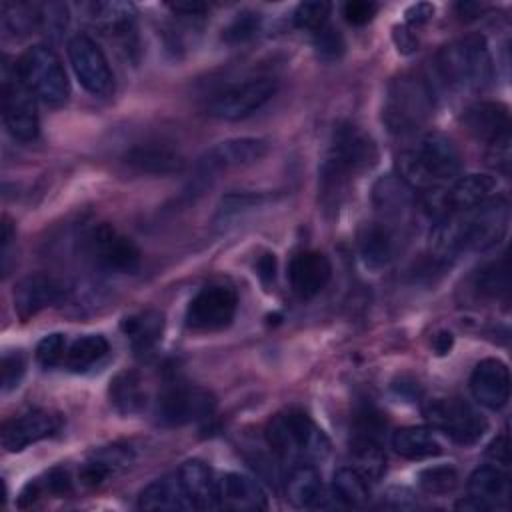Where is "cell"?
Listing matches in <instances>:
<instances>
[{"label": "cell", "mask_w": 512, "mask_h": 512, "mask_svg": "<svg viewBox=\"0 0 512 512\" xmlns=\"http://www.w3.org/2000/svg\"><path fill=\"white\" fill-rule=\"evenodd\" d=\"M396 166L398 176L412 190L432 192L442 184L456 180L462 170V154L446 134L428 132L414 148L398 154Z\"/></svg>", "instance_id": "1"}, {"label": "cell", "mask_w": 512, "mask_h": 512, "mask_svg": "<svg viewBox=\"0 0 512 512\" xmlns=\"http://www.w3.org/2000/svg\"><path fill=\"white\" fill-rule=\"evenodd\" d=\"M436 66L442 80L458 92H482L492 80V56L480 34H470L442 46Z\"/></svg>", "instance_id": "2"}, {"label": "cell", "mask_w": 512, "mask_h": 512, "mask_svg": "<svg viewBox=\"0 0 512 512\" xmlns=\"http://www.w3.org/2000/svg\"><path fill=\"white\" fill-rule=\"evenodd\" d=\"M266 442L278 458L296 464L324 460L330 452L328 436L300 410L276 414L266 426Z\"/></svg>", "instance_id": "3"}, {"label": "cell", "mask_w": 512, "mask_h": 512, "mask_svg": "<svg viewBox=\"0 0 512 512\" xmlns=\"http://www.w3.org/2000/svg\"><path fill=\"white\" fill-rule=\"evenodd\" d=\"M434 112V92L428 80L416 72H404L390 80L382 104V122L394 134L422 128Z\"/></svg>", "instance_id": "4"}, {"label": "cell", "mask_w": 512, "mask_h": 512, "mask_svg": "<svg viewBox=\"0 0 512 512\" xmlns=\"http://www.w3.org/2000/svg\"><path fill=\"white\" fill-rule=\"evenodd\" d=\"M20 80L34 96L46 104H62L70 94V82L58 54L46 46L36 44L26 48L14 62Z\"/></svg>", "instance_id": "5"}, {"label": "cell", "mask_w": 512, "mask_h": 512, "mask_svg": "<svg viewBox=\"0 0 512 512\" xmlns=\"http://www.w3.org/2000/svg\"><path fill=\"white\" fill-rule=\"evenodd\" d=\"M0 100H2V118L6 130L20 142H32L38 136V112L36 96L20 80L16 66L4 60L0 76Z\"/></svg>", "instance_id": "6"}, {"label": "cell", "mask_w": 512, "mask_h": 512, "mask_svg": "<svg viewBox=\"0 0 512 512\" xmlns=\"http://www.w3.org/2000/svg\"><path fill=\"white\" fill-rule=\"evenodd\" d=\"M276 90L278 82L270 76L246 78L216 92L208 100L206 112L220 120H242L258 112L266 102H270Z\"/></svg>", "instance_id": "7"}, {"label": "cell", "mask_w": 512, "mask_h": 512, "mask_svg": "<svg viewBox=\"0 0 512 512\" xmlns=\"http://www.w3.org/2000/svg\"><path fill=\"white\" fill-rule=\"evenodd\" d=\"M424 416L434 430L458 444H476L486 428V418L462 398H434L424 406Z\"/></svg>", "instance_id": "8"}, {"label": "cell", "mask_w": 512, "mask_h": 512, "mask_svg": "<svg viewBox=\"0 0 512 512\" xmlns=\"http://www.w3.org/2000/svg\"><path fill=\"white\" fill-rule=\"evenodd\" d=\"M214 408L216 398L206 388L174 384L158 396L154 416L162 426H184L210 418Z\"/></svg>", "instance_id": "9"}, {"label": "cell", "mask_w": 512, "mask_h": 512, "mask_svg": "<svg viewBox=\"0 0 512 512\" xmlns=\"http://www.w3.org/2000/svg\"><path fill=\"white\" fill-rule=\"evenodd\" d=\"M88 254L102 270L114 274H134L142 264L138 246L108 222L94 226L88 234Z\"/></svg>", "instance_id": "10"}, {"label": "cell", "mask_w": 512, "mask_h": 512, "mask_svg": "<svg viewBox=\"0 0 512 512\" xmlns=\"http://www.w3.org/2000/svg\"><path fill=\"white\" fill-rule=\"evenodd\" d=\"M238 310V294L226 284H208L198 290L186 308V326L200 332L226 328Z\"/></svg>", "instance_id": "11"}, {"label": "cell", "mask_w": 512, "mask_h": 512, "mask_svg": "<svg viewBox=\"0 0 512 512\" xmlns=\"http://www.w3.org/2000/svg\"><path fill=\"white\" fill-rule=\"evenodd\" d=\"M68 58L72 70L86 92L92 96H110L114 92V74L100 46L86 34L68 40Z\"/></svg>", "instance_id": "12"}, {"label": "cell", "mask_w": 512, "mask_h": 512, "mask_svg": "<svg viewBox=\"0 0 512 512\" xmlns=\"http://www.w3.org/2000/svg\"><path fill=\"white\" fill-rule=\"evenodd\" d=\"M268 142L264 138L242 136L228 138L216 146H212L198 162L196 182L206 184L208 178L236 168H246L260 162L268 154Z\"/></svg>", "instance_id": "13"}, {"label": "cell", "mask_w": 512, "mask_h": 512, "mask_svg": "<svg viewBox=\"0 0 512 512\" xmlns=\"http://www.w3.org/2000/svg\"><path fill=\"white\" fill-rule=\"evenodd\" d=\"M376 160H378L376 142L360 126L352 122H340L334 128L330 156L326 162H330L334 168L350 176V174L372 168Z\"/></svg>", "instance_id": "14"}, {"label": "cell", "mask_w": 512, "mask_h": 512, "mask_svg": "<svg viewBox=\"0 0 512 512\" xmlns=\"http://www.w3.org/2000/svg\"><path fill=\"white\" fill-rule=\"evenodd\" d=\"M62 426V416L50 410H30L2 424L0 442L6 452H22L30 444L54 436Z\"/></svg>", "instance_id": "15"}, {"label": "cell", "mask_w": 512, "mask_h": 512, "mask_svg": "<svg viewBox=\"0 0 512 512\" xmlns=\"http://www.w3.org/2000/svg\"><path fill=\"white\" fill-rule=\"evenodd\" d=\"M468 496L456 506L464 510L504 508L510 498V480L498 466H480L468 478Z\"/></svg>", "instance_id": "16"}, {"label": "cell", "mask_w": 512, "mask_h": 512, "mask_svg": "<svg viewBox=\"0 0 512 512\" xmlns=\"http://www.w3.org/2000/svg\"><path fill=\"white\" fill-rule=\"evenodd\" d=\"M470 390L478 404L488 410H500L510 398V372L498 358H486L476 364L470 376Z\"/></svg>", "instance_id": "17"}, {"label": "cell", "mask_w": 512, "mask_h": 512, "mask_svg": "<svg viewBox=\"0 0 512 512\" xmlns=\"http://www.w3.org/2000/svg\"><path fill=\"white\" fill-rule=\"evenodd\" d=\"M64 296V286L60 280H56L50 274H30L24 276L16 286H14V312L18 314L20 320H28L42 312L44 308L56 304Z\"/></svg>", "instance_id": "18"}, {"label": "cell", "mask_w": 512, "mask_h": 512, "mask_svg": "<svg viewBox=\"0 0 512 512\" xmlns=\"http://www.w3.org/2000/svg\"><path fill=\"white\" fill-rule=\"evenodd\" d=\"M330 276H332V264L318 250L298 252L288 266L290 286L302 300H310L318 296L330 282Z\"/></svg>", "instance_id": "19"}, {"label": "cell", "mask_w": 512, "mask_h": 512, "mask_svg": "<svg viewBox=\"0 0 512 512\" xmlns=\"http://www.w3.org/2000/svg\"><path fill=\"white\" fill-rule=\"evenodd\" d=\"M132 450L126 446H104L94 450L86 462L80 466V482L88 488H100L106 482L114 480L132 464Z\"/></svg>", "instance_id": "20"}, {"label": "cell", "mask_w": 512, "mask_h": 512, "mask_svg": "<svg viewBox=\"0 0 512 512\" xmlns=\"http://www.w3.org/2000/svg\"><path fill=\"white\" fill-rule=\"evenodd\" d=\"M218 502L222 508L238 512H258L268 508V500L260 484L240 472H228L218 480Z\"/></svg>", "instance_id": "21"}, {"label": "cell", "mask_w": 512, "mask_h": 512, "mask_svg": "<svg viewBox=\"0 0 512 512\" xmlns=\"http://www.w3.org/2000/svg\"><path fill=\"white\" fill-rule=\"evenodd\" d=\"M496 180L488 174H464L442 192V208L446 212L472 210L494 196Z\"/></svg>", "instance_id": "22"}, {"label": "cell", "mask_w": 512, "mask_h": 512, "mask_svg": "<svg viewBox=\"0 0 512 512\" xmlns=\"http://www.w3.org/2000/svg\"><path fill=\"white\" fill-rule=\"evenodd\" d=\"M358 252L366 268L382 270L396 254L394 228L382 220L366 222L358 234Z\"/></svg>", "instance_id": "23"}, {"label": "cell", "mask_w": 512, "mask_h": 512, "mask_svg": "<svg viewBox=\"0 0 512 512\" xmlns=\"http://www.w3.org/2000/svg\"><path fill=\"white\" fill-rule=\"evenodd\" d=\"M412 188L398 176L386 174L376 180L372 188V204L380 214V220L390 224L402 220L412 206Z\"/></svg>", "instance_id": "24"}, {"label": "cell", "mask_w": 512, "mask_h": 512, "mask_svg": "<svg viewBox=\"0 0 512 512\" xmlns=\"http://www.w3.org/2000/svg\"><path fill=\"white\" fill-rule=\"evenodd\" d=\"M464 128L480 142L492 144L502 134L510 132L508 108L500 102H476L462 116Z\"/></svg>", "instance_id": "25"}, {"label": "cell", "mask_w": 512, "mask_h": 512, "mask_svg": "<svg viewBox=\"0 0 512 512\" xmlns=\"http://www.w3.org/2000/svg\"><path fill=\"white\" fill-rule=\"evenodd\" d=\"M124 162L138 172L146 174H174L184 168V156L162 142H146V144H136L124 154Z\"/></svg>", "instance_id": "26"}, {"label": "cell", "mask_w": 512, "mask_h": 512, "mask_svg": "<svg viewBox=\"0 0 512 512\" xmlns=\"http://www.w3.org/2000/svg\"><path fill=\"white\" fill-rule=\"evenodd\" d=\"M178 478L182 482V488L186 496L190 498L192 506L198 510H210L218 508V482L214 480V474L208 464L202 460H186L180 470Z\"/></svg>", "instance_id": "27"}, {"label": "cell", "mask_w": 512, "mask_h": 512, "mask_svg": "<svg viewBox=\"0 0 512 512\" xmlns=\"http://www.w3.org/2000/svg\"><path fill=\"white\" fill-rule=\"evenodd\" d=\"M286 500L296 508H314L324 498V484L320 472L308 464H296L284 480Z\"/></svg>", "instance_id": "28"}, {"label": "cell", "mask_w": 512, "mask_h": 512, "mask_svg": "<svg viewBox=\"0 0 512 512\" xmlns=\"http://www.w3.org/2000/svg\"><path fill=\"white\" fill-rule=\"evenodd\" d=\"M164 330V316L158 310H142L122 320V332L138 356H150Z\"/></svg>", "instance_id": "29"}, {"label": "cell", "mask_w": 512, "mask_h": 512, "mask_svg": "<svg viewBox=\"0 0 512 512\" xmlns=\"http://www.w3.org/2000/svg\"><path fill=\"white\" fill-rule=\"evenodd\" d=\"M140 510H192L178 474L162 476L150 482L138 496Z\"/></svg>", "instance_id": "30"}, {"label": "cell", "mask_w": 512, "mask_h": 512, "mask_svg": "<svg viewBox=\"0 0 512 512\" xmlns=\"http://www.w3.org/2000/svg\"><path fill=\"white\" fill-rule=\"evenodd\" d=\"M90 22L110 36H126L134 28L136 8L132 2H94L88 6Z\"/></svg>", "instance_id": "31"}, {"label": "cell", "mask_w": 512, "mask_h": 512, "mask_svg": "<svg viewBox=\"0 0 512 512\" xmlns=\"http://www.w3.org/2000/svg\"><path fill=\"white\" fill-rule=\"evenodd\" d=\"M392 448L396 454L408 460H422L442 452V446L434 434V428L404 426L392 434Z\"/></svg>", "instance_id": "32"}, {"label": "cell", "mask_w": 512, "mask_h": 512, "mask_svg": "<svg viewBox=\"0 0 512 512\" xmlns=\"http://www.w3.org/2000/svg\"><path fill=\"white\" fill-rule=\"evenodd\" d=\"M108 396L112 406L120 414H136L146 404V392H144L142 380L132 370H124L110 380Z\"/></svg>", "instance_id": "33"}, {"label": "cell", "mask_w": 512, "mask_h": 512, "mask_svg": "<svg viewBox=\"0 0 512 512\" xmlns=\"http://www.w3.org/2000/svg\"><path fill=\"white\" fill-rule=\"evenodd\" d=\"M368 478L360 474L354 466L338 468L332 476V492L338 502L350 508H362L370 502V486Z\"/></svg>", "instance_id": "34"}, {"label": "cell", "mask_w": 512, "mask_h": 512, "mask_svg": "<svg viewBox=\"0 0 512 512\" xmlns=\"http://www.w3.org/2000/svg\"><path fill=\"white\" fill-rule=\"evenodd\" d=\"M108 340L100 334H86L68 344L64 354V366L72 372H84L108 354Z\"/></svg>", "instance_id": "35"}, {"label": "cell", "mask_w": 512, "mask_h": 512, "mask_svg": "<svg viewBox=\"0 0 512 512\" xmlns=\"http://www.w3.org/2000/svg\"><path fill=\"white\" fill-rule=\"evenodd\" d=\"M350 454L354 468L368 480H378L386 470V454L380 440L368 436H354L350 440Z\"/></svg>", "instance_id": "36"}, {"label": "cell", "mask_w": 512, "mask_h": 512, "mask_svg": "<svg viewBox=\"0 0 512 512\" xmlns=\"http://www.w3.org/2000/svg\"><path fill=\"white\" fill-rule=\"evenodd\" d=\"M2 20H4V26L12 34H28L34 28H40L38 6H34V4L4 2L2 4Z\"/></svg>", "instance_id": "37"}, {"label": "cell", "mask_w": 512, "mask_h": 512, "mask_svg": "<svg viewBox=\"0 0 512 512\" xmlns=\"http://www.w3.org/2000/svg\"><path fill=\"white\" fill-rule=\"evenodd\" d=\"M476 290L482 296L498 298L508 290V268H506V258H500L498 262H490L482 266L476 274Z\"/></svg>", "instance_id": "38"}, {"label": "cell", "mask_w": 512, "mask_h": 512, "mask_svg": "<svg viewBox=\"0 0 512 512\" xmlns=\"http://www.w3.org/2000/svg\"><path fill=\"white\" fill-rule=\"evenodd\" d=\"M418 482L428 494H446L456 488L458 474L452 466H430L418 474Z\"/></svg>", "instance_id": "39"}, {"label": "cell", "mask_w": 512, "mask_h": 512, "mask_svg": "<svg viewBox=\"0 0 512 512\" xmlns=\"http://www.w3.org/2000/svg\"><path fill=\"white\" fill-rule=\"evenodd\" d=\"M332 6L328 2L322 0H314V2H302L296 6L294 12V24L302 30H310V32H318L326 26L328 16H330Z\"/></svg>", "instance_id": "40"}, {"label": "cell", "mask_w": 512, "mask_h": 512, "mask_svg": "<svg viewBox=\"0 0 512 512\" xmlns=\"http://www.w3.org/2000/svg\"><path fill=\"white\" fill-rule=\"evenodd\" d=\"M260 28V14L244 10L240 14H236V18L224 28L222 38L230 44H242L246 40H250Z\"/></svg>", "instance_id": "41"}, {"label": "cell", "mask_w": 512, "mask_h": 512, "mask_svg": "<svg viewBox=\"0 0 512 512\" xmlns=\"http://www.w3.org/2000/svg\"><path fill=\"white\" fill-rule=\"evenodd\" d=\"M68 342L64 334H48L40 340L38 348H36V360L44 366V368H52L64 362V354H66Z\"/></svg>", "instance_id": "42"}, {"label": "cell", "mask_w": 512, "mask_h": 512, "mask_svg": "<svg viewBox=\"0 0 512 512\" xmlns=\"http://www.w3.org/2000/svg\"><path fill=\"white\" fill-rule=\"evenodd\" d=\"M314 46H316L318 56L324 58V60H336V58H340V54L344 52V40H342V36L338 34V30H334V28H330V26H324L322 30L316 32Z\"/></svg>", "instance_id": "43"}, {"label": "cell", "mask_w": 512, "mask_h": 512, "mask_svg": "<svg viewBox=\"0 0 512 512\" xmlns=\"http://www.w3.org/2000/svg\"><path fill=\"white\" fill-rule=\"evenodd\" d=\"M24 358L18 352H6L2 356V392L8 394L18 388L24 376Z\"/></svg>", "instance_id": "44"}, {"label": "cell", "mask_w": 512, "mask_h": 512, "mask_svg": "<svg viewBox=\"0 0 512 512\" xmlns=\"http://www.w3.org/2000/svg\"><path fill=\"white\" fill-rule=\"evenodd\" d=\"M66 16H68V10H66L64 4H42V6H38L40 28L46 34L60 32L66 26Z\"/></svg>", "instance_id": "45"}, {"label": "cell", "mask_w": 512, "mask_h": 512, "mask_svg": "<svg viewBox=\"0 0 512 512\" xmlns=\"http://www.w3.org/2000/svg\"><path fill=\"white\" fill-rule=\"evenodd\" d=\"M378 12V4L376 2H368V0H350L344 4L342 14L344 18L354 24V26H364L368 24Z\"/></svg>", "instance_id": "46"}, {"label": "cell", "mask_w": 512, "mask_h": 512, "mask_svg": "<svg viewBox=\"0 0 512 512\" xmlns=\"http://www.w3.org/2000/svg\"><path fill=\"white\" fill-rule=\"evenodd\" d=\"M486 160L492 168H496L500 172H508V166H510V132L502 134L498 140L488 144Z\"/></svg>", "instance_id": "47"}, {"label": "cell", "mask_w": 512, "mask_h": 512, "mask_svg": "<svg viewBox=\"0 0 512 512\" xmlns=\"http://www.w3.org/2000/svg\"><path fill=\"white\" fill-rule=\"evenodd\" d=\"M486 456L492 460L494 466L502 464L508 466L510 464V448H508V438L506 436H498L486 450Z\"/></svg>", "instance_id": "48"}, {"label": "cell", "mask_w": 512, "mask_h": 512, "mask_svg": "<svg viewBox=\"0 0 512 512\" xmlns=\"http://www.w3.org/2000/svg\"><path fill=\"white\" fill-rule=\"evenodd\" d=\"M256 270H258V276L266 282L274 280V274H276V258L274 254H264L258 258L256 262Z\"/></svg>", "instance_id": "49"}, {"label": "cell", "mask_w": 512, "mask_h": 512, "mask_svg": "<svg viewBox=\"0 0 512 512\" xmlns=\"http://www.w3.org/2000/svg\"><path fill=\"white\" fill-rule=\"evenodd\" d=\"M434 14V8L430 4H414L406 10V20L410 24H420L424 20H428Z\"/></svg>", "instance_id": "50"}, {"label": "cell", "mask_w": 512, "mask_h": 512, "mask_svg": "<svg viewBox=\"0 0 512 512\" xmlns=\"http://www.w3.org/2000/svg\"><path fill=\"white\" fill-rule=\"evenodd\" d=\"M170 8H172L174 12H180V14H184V16H192V18H196V16H202V14L208 10V6H206V4H198V2H186V4H170Z\"/></svg>", "instance_id": "51"}, {"label": "cell", "mask_w": 512, "mask_h": 512, "mask_svg": "<svg viewBox=\"0 0 512 512\" xmlns=\"http://www.w3.org/2000/svg\"><path fill=\"white\" fill-rule=\"evenodd\" d=\"M394 38H396V44H398V50H402V52H410V50H414V46H416V38L410 34V30H406V28H396V32H394Z\"/></svg>", "instance_id": "52"}, {"label": "cell", "mask_w": 512, "mask_h": 512, "mask_svg": "<svg viewBox=\"0 0 512 512\" xmlns=\"http://www.w3.org/2000/svg\"><path fill=\"white\" fill-rule=\"evenodd\" d=\"M450 346H452V334L450 332H438L434 336V350L438 354H446L450 350Z\"/></svg>", "instance_id": "53"}]
</instances>
